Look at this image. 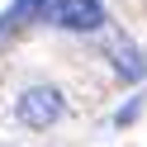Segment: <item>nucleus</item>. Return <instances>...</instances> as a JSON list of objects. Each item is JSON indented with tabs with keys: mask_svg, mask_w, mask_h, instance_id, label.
Here are the masks:
<instances>
[{
	"mask_svg": "<svg viewBox=\"0 0 147 147\" xmlns=\"http://www.w3.org/2000/svg\"><path fill=\"white\" fill-rule=\"evenodd\" d=\"M62 119V95L52 86H29L19 95V123H29V128H52Z\"/></svg>",
	"mask_w": 147,
	"mask_h": 147,
	"instance_id": "obj_1",
	"label": "nucleus"
},
{
	"mask_svg": "<svg viewBox=\"0 0 147 147\" xmlns=\"http://www.w3.org/2000/svg\"><path fill=\"white\" fill-rule=\"evenodd\" d=\"M57 24L76 29V33H90L105 24V5L100 0H57Z\"/></svg>",
	"mask_w": 147,
	"mask_h": 147,
	"instance_id": "obj_2",
	"label": "nucleus"
},
{
	"mask_svg": "<svg viewBox=\"0 0 147 147\" xmlns=\"http://www.w3.org/2000/svg\"><path fill=\"white\" fill-rule=\"evenodd\" d=\"M38 14H43V19H48V14L57 19V0H14L5 19H10V24H19V19H38Z\"/></svg>",
	"mask_w": 147,
	"mask_h": 147,
	"instance_id": "obj_3",
	"label": "nucleus"
},
{
	"mask_svg": "<svg viewBox=\"0 0 147 147\" xmlns=\"http://www.w3.org/2000/svg\"><path fill=\"white\" fill-rule=\"evenodd\" d=\"M114 67L123 71L128 81H138V76H147V62H142V52H138L133 43H119V48H114Z\"/></svg>",
	"mask_w": 147,
	"mask_h": 147,
	"instance_id": "obj_4",
	"label": "nucleus"
}]
</instances>
